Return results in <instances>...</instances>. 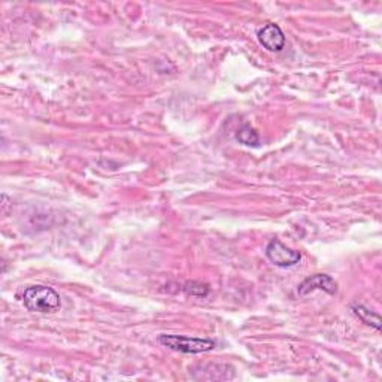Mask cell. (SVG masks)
I'll list each match as a JSON object with an SVG mask.
<instances>
[{"mask_svg":"<svg viewBox=\"0 0 382 382\" xmlns=\"http://www.w3.org/2000/svg\"><path fill=\"white\" fill-rule=\"evenodd\" d=\"M266 257L278 268H292L302 259L299 251L288 248L278 239H272L266 247Z\"/></svg>","mask_w":382,"mask_h":382,"instance_id":"cell-3","label":"cell"},{"mask_svg":"<svg viewBox=\"0 0 382 382\" xmlns=\"http://www.w3.org/2000/svg\"><path fill=\"white\" fill-rule=\"evenodd\" d=\"M257 39L266 50L272 53H280L285 46L284 32L275 22H269V25L263 26L257 32Z\"/></svg>","mask_w":382,"mask_h":382,"instance_id":"cell-5","label":"cell"},{"mask_svg":"<svg viewBox=\"0 0 382 382\" xmlns=\"http://www.w3.org/2000/svg\"><path fill=\"white\" fill-rule=\"evenodd\" d=\"M315 290H322L329 294H336L338 284L332 276L324 275V273H317L306 278V280L297 287L299 296H306L311 292H315Z\"/></svg>","mask_w":382,"mask_h":382,"instance_id":"cell-4","label":"cell"},{"mask_svg":"<svg viewBox=\"0 0 382 382\" xmlns=\"http://www.w3.org/2000/svg\"><path fill=\"white\" fill-rule=\"evenodd\" d=\"M185 290H187V293H189V294H193V296H199L198 290L210 292V290H207V287H206V285H202V284H196V282H193V284H189L187 287H185Z\"/></svg>","mask_w":382,"mask_h":382,"instance_id":"cell-8","label":"cell"},{"mask_svg":"<svg viewBox=\"0 0 382 382\" xmlns=\"http://www.w3.org/2000/svg\"><path fill=\"white\" fill-rule=\"evenodd\" d=\"M157 341L166 348L182 354H202L212 351L217 346V342L212 339L190 338L182 336V334H160Z\"/></svg>","mask_w":382,"mask_h":382,"instance_id":"cell-2","label":"cell"},{"mask_svg":"<svg viewBox=\"0 0 382 382\" xmlns=\"http://www.w3.org/2000/svg\"><path fill=\"white\" fill-rule=\"evenodd\" d=\"M236 139L247 146H259L260 145V136L256 132V129H252L250 124H244L238 129L236 132Z\"/></svg>","mask_w":382,"mask_h":382,"instance_id":"cell-7","label":"cell"},{"mask_svg":"<svg viewBox=\"0 0 382 382\" xmlns=\"http://www.w3.org/2000/svg\"><path fill=\"white\" fill-rule=\"evenodd\" d=\"M351 311L354 312V314L360 318L364 324H367V326L374 327L376 330H381V318L378 314H375V312H372L370 309H367L364 305L362 303H354L351 305Z\"/></svg>","mask_w":382,"mask_h":382,"instance_id":"cell-6","label":"cell"},{"mask_svg":"<svg viewBox=\"0 0 382 382\" xmlns=\"http://www.w3.org/2000/svg\"><path fill=\"white\" fill-rule=\"evenodd\" d=\"M22 305L30 312L54 314L62 306V299L54 288L46 285H32L22 294Z\"/></svg>","mask_w":382,"mask_h":382,"instance_id":"cell-1","label":"cell"}]
</instances>
